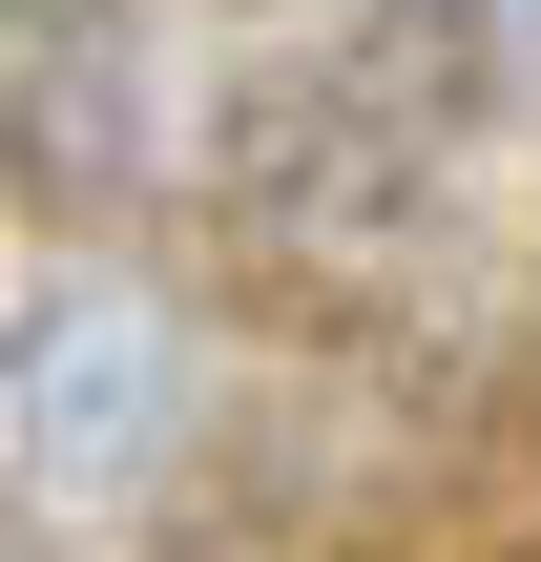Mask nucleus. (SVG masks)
Segmentation results:
<instances>
[{"label": "nucleus", "instance_id": "obj_1", "mask_svg": "<svg viewBox=\"0 0 541 562\" xmlns=\"http://www.w3.org/2000/svg\"><path fill=\"white\" fill-rule=\"evenodd\" d=\"M480 83H500L480 0H375V21H354V104H375V125L438 146V125H480Z\"/></svg>", "mask_w": 541, "mask_h": 562}]
</instances>
